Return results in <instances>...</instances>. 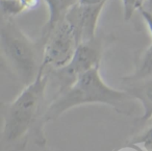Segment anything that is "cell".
Here are the masks:
<instances>
[{"instance_id": "5b68a950", "label": "cell", "mask_w": 152, "mask_h": 151, "mask_svg": "<svg viewBox=\"0 0 152 151\" xmlns=\"http://www.w3.org/2000/svg\"><path fill=\"white\" fill-rule=\"evenodd\" d=\"M102 51V40L96 37L91 41L80 43L76 49L73 59L67 66L48 72L49 78H52L56 84L57 90L55 95L65 92L83 73L100 66Z\"/></svg>"}, {"instance_id": "ba28073f", "label": "cell", "mask_w": 152, "mask_h": 151, "mask_svg": "<svg viewBox=\"0 0 152 151\" xmlns=\"http://www.w3.org/2000/svg\"><path fill=\"white\" fill-rule=\"evenodd\" d=\"M45 2L48 5L49 18L43 27L41 39L46 38L59 22L65 20L71 9L79 3V0H45Z\"/></svg>"}, {"instance_id": "4fadbf2b", "label": "cell", "mask_w": 152, "mask_h": 151, "mask_svg": "<svg viewBox=\"0 0 152 151\" xmlns=\"http://www.w3.org/2000/svg\"><path fill=\"white\" fill-rule=\"evenodd\" d=\"M115 151H146L144 149L141 148V145H137V144H130L127 145L126 147H122V148L118 149V150H115Z\"/></svg>"}, {"instance_id": "8992f818", "label": "cell", "mask_w": 152, "mask_h": 151, "mask_svg": "<svg viewBox=\"0 0 152 151\" xmlns=\"http://www.w3.org/2000/svg\"><path fill=\"white\" fill-rule=\"evenodd\" d=\"M107 1V0H106ZM106 1H102L95 4H76L66 16L72 27L75 30V34L79 41V44L88 42L96 37L98 18Z\"/></svg>"}, {"instance_id": "3957f363", "label": "cell", "mask_w": 152, "mask_h": 151, "mask_svg": "<svg viewBox=\"0 0 152 151\" xmlns=\"http://www.w3.org/2000/svg\"><path fill=\"white\" fill-rule=\"evenodd\" d=\"M0 46L10 70L25 86L38 77L43 63V44L31 41L12 18L2 17Z\"/></svg>"}, {"instance_id": "9a60e30c", "label": "cell", "mask_w": 152, "mask_h": 151, "mask_svg": "<svg viewBox=\"0 0 152 151\" xmlns=\"http://www.w3.org/2000/svg\"><path fill=\"white\" fill-rule=\"evenodd\" d=\"M102 1H106V0H79V3L81 4H95V3H99Z\"/></svg>"}, {"instance_id": "7a4b0ae2", "label": "cell", "mask_w": 152, "mask_h": 151, "mask_svg": "<svg viewBox=\"0 0 152 151\" xmlns=\"http://www.w3.org/2000/svg\"><path fill=\"white\" fill-rule=\"evenodd\" d=\"M48 82L49 74L41 68L37 79L25 86L17 98L1 103V151L23 150L30 136L36 143Z\"/></svg>"}, {"instance_id": "30bf717a", "label": "cell", "mask_w": 152, "mask_h": 151, "mask_svg": "<svg viewBox=\"0 0 152 151\" xmlns=\"http://www.w3.org/2000/svg\"><path fill=\"white\" fill-rule=\"evenodd\" d=\"M123 9H124V20L128 21L133 16L135 10H139L137 0H122Z\"/></svg>"}, {"instance_id": "7c38bea8", "label": "cell", "mask_w": 152, "mask_h": 151, "mask_svg": "<svg viewBox=\"0 0 152 151\" xmlns=\"http://www.w3.org/2000/svg\"><path fill=\"white\" fill-rule=\"evenodd\" d=\"M140 13L143 16L144 20L147 23L148 28H149L150 32L152 34V13H149V12H146V11H140Z\"/></svg>"}, {"instance_id": "9c48e42d", "label": "cell", "mask_w": 152, "mask_h": 151, "mask_svg": "<svg viewBox=\"0 0 152 151\" xmlns=\"http://www.w3.org/2000/svg\"><path fill=\"white\" fill-rule=\"evenodd\" d=\"M126 77L130 79H144L152 77V44L142 53L134 72Z\"/></svg>"}, {"instance_id": "5bb4252c", "label": "cell", "mask_w": 152, "mask_h": 151, "mask_svg": "<svg viewBox=\"0 0 152 151\" xmlns=\"http://www.w3.org/2000/svg\"><path fill=\"white\" fill-rule=\"evenodd\" d=\"M139 11H146V12H149V13H152V0H146L145 3L143 4V7Z\"/></svg>"}, {"instance_id": "8fae6325", "label": "cell", "mask_w": 152, "mask_h": 151, "mask_svg": "<svg viewBox=\"0 0 152 151\" xmlns=\"http://www.w3.org/2000/svg\"><path fill=\"white\" fill-rule=\"evenodd\" d=\"M20 1H21L25 11H30V10L34 9L40 3V0H20Z\"/></svg>"}, {"instance_id": "52a82bcc", "label": "cell", "mask_w": 152, "mask_h": 151, "mask_svg": "<svg viewBox=\"0 0 152 151\" xmlns=\"http://www.w3.org/2000/svg\"><path fill=\"white\" fill-rule=\"evenodd\" d=\"M123 91L132 96L143 107V115L139 118L141 122L152 120V77L144 79L122 78Z\"/></svg>"}, {"instance_id": "277c9868", "label": "cell", "mask_w": 152, "mask_h": 151, "mask_svg": "<svg viewBox=\"0 0 152 151\" xmlns=\"http://www.w3.org/2000/svg\"><path fill=\"white\" fill-rule=\"evenodd\" d=\"M43 44L42 69L46 73L67 66L73 59L79 41L68 20L59 22L50 34L40 39Z\"/></svg>"}, {"instance_id": "6da1fadb", "label": "cell", "mask_w": 152, "mask_h": 151, "mask_svg": "<svg viewBox=\"0 0 152 151\" xmlns=\"http://www.w3.org/2000/svg\"><path fill=\"white\" fill-rule=\"evenodd\" d=\"M100 66L89 70L65 92L55 95L50 104L41 116L36 144L40 147L46 145L44 127L48 122L57 120L64 113L73 107L85 104H105L117 113L124 116L135 115L137 101L125 91H119L107 86L100 75Z\"/></svg>"}]
</instances>
